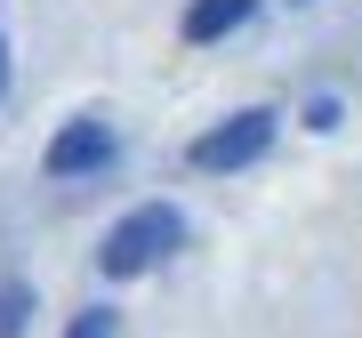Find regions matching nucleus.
I'll list each match as a JSON object with an SVG mask.
<instances>
[{
  "label": "nucleus",
  "instance_id": "5",
  "mask_svg": "<svg viewBox=\"0 0 362 338\" xmlns=\"http://www.w3.org/2000/svg\"><path fill=\"white\" fill-rule=\"evenodd\" d=\"M25 314H33V290L16 282V290H0V338H16L25 330Z\"/></svg>",
  "mask_w": 362,
  "mask_h": 338
},
{
  "label": "nucleus",
  "instance_id": "3",
  "mask_svg": "<svg viewBox=\"0 0 362 338\" xmlns=\"http://www.w3.org/2000/svg\"><path fill=\"white\" fill-rule=\"evenodd\" d=\"M113 129H105V121H65V129L49 137V177H105V169H113Z\"/></svg>",
  "mask_w": 362,
  "mask_h": 338
},
{
  "label": "nucleus",
  "instance_id": "6",
  "mask_svg": "<svg viewBox=\"0 0 362 338\" xmlns=\"http://www.w3.org/2000/svg\"><path fill=\"white\" fill-rule=\"evenodd\" d=\"M65 338H113V314H105V306H81Z\"/></svg>",
  "mask_w": 362,
  "mask_h": 338
},
{
  "label": "nucleus",
  "instance_id": "4",
  "mask_svg": "<svg viewBox=\"0 0 362 338\" xmlns=\"http://www.w3.org/2000/svg\"><path fill=\"white\" fill-rule=\"evenodd\" d=\"M250 8H258V0H194V8H185V40H226Z\"/></svg>",
  "mask_w": 362,
  "mask_h": 338
},
{
  "label": "nucleus",
  "instance_id": "7",
  "mask_svg": "<svg viewBox=\"0 0 362 338\" xmlns=\"http://www.w3.org/2000/svg\"><path fill=\"white\" fill-rule=\"evenodd\" d=\"M0 97H8V40H0Z\"/></svg>",
  "mask_w": 362,
  "mask_h": 338
},
{
  "label": "nucleus",
  "instance_id": "1",
  "mask_svg": "<svg viewBox=\"0 0 362 338\" xmlns=\"http://www.w3.org/2000/svg\"><path fill=\"white\" fill-rule=\"evenodd\" d=\"M169 250H185V218L169 202H145V209H129V218L105 234V250H97V266L113 274V282H129V274H153Z\"/></svg>",
  "mask_w": 362,
  "mask_h": 338
},
{
  "label": "nucleus",
  "instance_id": "2",
  "mask_svg": "<svg viewBox=\"0 0 362 338\" xmlns=\"http://www.w3.org/2000/svg\"><path fill=\"white\" fill-rule=\"evenodd\" d=\"M266 145H274V113H233V121H218L209 137H194V169L226 177V169H250Z\"/></svg>",
  "mask_w": 362,
  "mask_h": 338
}]
</instances>
